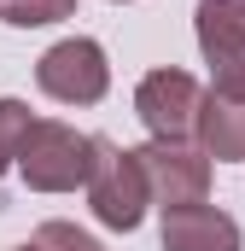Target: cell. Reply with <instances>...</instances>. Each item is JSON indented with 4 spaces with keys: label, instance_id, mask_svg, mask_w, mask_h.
I'll use <instances>...</instances> for the list:
<instances>
[{
    "label": "cell",
    "instance_id": "6da1fadb",
    "mask_svg": "<svg viewBox=\"0 0 245 251\" xmlns=\"http://www.w3.org/2000/svg\"><path fill=\"white\" fill-rule=\"evenodd\" d=\"M18 170L35 193H70L88 187L94 170V140L76 134L70 123H29L24 146H18Z\"/></svg>",
    "mask_w": 245,
    "mask_h": 251
},
{
    "label": "cell",
    "instance_id": "7a4b0ae2",
    "mask_svg": "<svg viewBox=\"0 0 245 251\" xmlns=\"http://www.w3.org/2000/svg\"><path fill=\"white\" fill-rule=\"evenodd\" d=\"M88 204L105 228H134L152 204V187H146V170L134 152H117L105 140H94V170H88Z\"/></svg>",
    "mask_w": 245,
    "mask_h": 251
},
{
    "label": "cell",
    "instance_id": "3957f363",
    "mask_svg": "<svg viewBox=\"0 0 245 251\" xmlns=\"http://www.w3.org/2000/svg\"><path fill=\"white\" fill-rule=\"evenodd\" d=\"M35 82L64 100V105H94L99 94H105V82H111V70H105V53H99V41H88V35H70L59 47H47L41 64H35Z\"/></svg>",
    "mask_w": 245,
    "mask_h": 251
},
{
    "label": "cell",
    "instance_id": "277c9868",
    "mask_svg": "<svg viewBox=\"0 0 245 251\" xmlns=\"http://www.w3.org/2000/svg\"><path fill=\"white\" fill-rule=\"evenodd\" d=\"M140 170H146V187L164 210H181V204H204L210 193V158L204 152H187L181 140H152L146 152H134Z\"/></svg>",
    "mask_w": 245,
    "mask_h": 251
},
{
    "label": "cell",
    "instance_id": "5b68a950",
    "mask_svg": "<svg viewBox=\"0 0 245 251\" xmlns=\"http://www.w3.org/2000/svg\"><path fill=\"white\" fill-rule=\"evenodd\" d=\"M198 100L204 94H198V82L187 70H152L140 82V94H134V111L158 140H181L193 128V117H198Z\"/></svg>",
    "mask_w": 245,
    "mask_h": 251
},
{
    "label": "cell",
    "instance_id": "8992f818",
    "mask_svg": "<svg viewBox=\"0 0 245 251\" xmlns=\"http://www.w3.org/2000/svg\"><path fill=\"white\" fill-rule=\"evenodd\" d=\"M164 251H240V228L216 204H181L164 210Z\"/></svg>",
    "mask_w": 245,
    "mask_h": 251
},
{
    "label": "cell",
    "instance_id": "52a82bcc",
    "mask_svg": "<svg viewBox=\"0 0 245 251\" xmlns=\"http://www.w3.org/2000/svg\"><path fill=\"white\" fill-rule=\"evenodd\" d=\"M193 128H198V140H204V158H222V164H240L245 158V105L210 94V100H198Z\"/></svg>",
    "mask_w": 245,
    "mask_h": 251
},
{
    "label": "cell",
    "instance_id": "ba28073f",
    "mask_svg": "<svg viewBox=\"0 0 245 251\" xmlns=\"http://www.w3.org/2000/svg\"><path fill=\"white\" fill-rule=\"evenodd\" d=\"M198 47L204 59L245 47V0H198Z\"/></svg>",
    "mask_w": 245,
    "mask_h": 251
},
{
    "label": "cell",
    "instance_id": "9c48e42d",
    "mask_svg": "<svg viewBox=\"0 0 245 251\" xmlns=\"http://www.w3.org/2000/svg\"><path fill=\"white\" fill-rule=\"evenodd\" d=\"M76 12V0H0V18L18 24V29H35V24H59Z\"/></svg>",
    "mask_w": 245,
    "mask_h": 251
},
{
    "label": "cell",
    "instance_id": "30bf717a",
    "mask_svg": "<svg viewBox=\"0 0 245 251\" xmlns=\"http://www.w3.org/2000/svg\"><path fill=\"white\" fill-rule=\"evenodd\" d=\"M24 134H29V105H24V100H0V170L18 164Z\"/></svg>",
    "mask_w": 245,
    "mask_h": 251
},
{
    "label": "cell",
    "instance_id": "8fae6325",
    "mask_svg": "<svg viewBox=\"0 0 245 251\" xmlns=\"http://www.w3.org/2000/svg\"><path fill=\"white\" fill-rule=\"evenodd\" d=\"M210 76H216V100H234V105H245V47H240V53L210 59Z\"/></svg>",
    "mask_w": 245,
    "mask_h": 251
},
{
    "label": "cell",
    "instance_id": "7c38bea8",
    "mask_svg": "<svg viewBox=\"0 0 245 251\" xmlns=\"http://www.w3.org/2000/svg\"><path fill=\"white\" fill-rule=\"evenodd\" d=\"M35 251H99V240L82 234V228H70V222H41Z\"/></svg>",
    "mask_w": 245,
    "mask_h": 251
},
{
    "label": "cell",
    "instance_id": "4fadbf2b",
    "mask_svg": "<svg viewBox=\"0 0 245 251\" xmlns=\"http://www.w3.org/2000/svg\"><path fill=\"white\" fill-rule=\"evenodd\" d=\"M24 251H35V246H24Z\"/></svg>",
    "mask_w": 245,
    "mask_h": 251
}]
</instances>
